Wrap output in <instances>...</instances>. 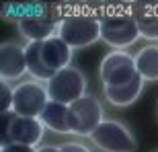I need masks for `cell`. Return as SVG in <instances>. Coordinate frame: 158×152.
Instances as JSON below:
<instances>
[{"label":"cell","mask_w":158,"mask_h":152,"mask_svg":"<svg viewBox=\"0 0 158 152\" xmlns=\"http://www.w3.org/2000/svg\"><path fill=\"white\" fill-rule=\"evenodd\" d=\"M70 115H72V134L76 136H93L94 129L105 121L101 103L90 95H84L76 103H72Z\"/></svg>","instance_id":"cell-8"},{"label":"cell","mask_w":158,"mask_h":152,"mask_svg":"<svg viewBox=\"0 0 158 152\" xmlns=\"http://www.w3.org/2000/svg\"><path fill=\"white\" fill-rule=\"evenodd\" d=\"M140 37L144 39H158V15H142L135 17Z\"/></svg>","instance_id":"cell-16"},{"label":"cell","mask_w":158,"mask_h":152,"mask_svg":"<svg viewBox=\"0 0 158 152\" xmlns=\"http://www.w3.org/2000/svg\"><path fill=\"white\" fill-rule=\"evenodd\" d=\"M41 53H43V60H45L47 68L52 72H56V74L60 70H64V68H70L72 47L64 39H60L58 35L47 41H41Z\"/></svg>","instance_id":"cell-11"},{"label":"cell","mask_w":158,"mask_h":152,"mask_svg":"<svg viewBox=\"0 0 158 152\" xmlns=\"http://www.w3.org/2000/svg\"><path fill=\"white\" fill-rule=\"evenodd\" d=\"M62 152H90L84 144H80V142H66V144H62Z\"/></svg>","instance_id":"cell-19"},{"label":"cell","mask_w":158,"mask_h":152,"mask_svg":"<svg viewBox=\"0 0 158 152\" xmlns=\"http://www.w3.org/2000/svg\"><path fill=\"white\" fill-rule=\"evenodd\" d=\"M49 101L60 103V105L70 107L72 103H76L86 95V78L80 72V68H64L53 76L52 80L45 82Z\"/></svg>","instance_id":"cell-3"},{"label":"cell","mask_w":158,"mask_h":152,"mask_svg":"<svg viewBox=\"0 0 158 152\" xmlns=\"http://www.w3.org/2000/svg\"><path fill=\"white\" fill-rule=\"evenodd\" d=\"M140 39L138 21L131 15H109L101 19V41L115 49H125Z\"/></svg>","instance_id":"cell-4"},{"label":"cell","mask_w":158,"mask_h":152,"mask_svg":"<svg viewBox=\"0 0 158 152\" xmlns=\"http://www.w3.org/2000/svg\"><path fill=\"white\" fill-rule=\"evenodd\" d=\"M138 74L144 80H158V45H146L134 56Z\"/></svg>","instance_id":"cell-15"},{"label":"cell","mask_w":158,"mask_h":152,"mask_svg":"<svg viewBox=\"0 0 158 152\" xmlns=\"http://www.w3.org/2000/svg\"><path fill=\"white\" fill-rule=\"evenodd\" d=\"M0 93H2V101H0V109H2V113L12 111V103H15V88H12L8 82L2 80V84H0Z\"/></svg>","instance_id":"cell-18"},{"label":"cell","mask_w":158,"mask_h":152,"mask_svg":"<svg viewBox=\"0 0 158 152\" xmlns=\"http://www.w3.org/2000/svg\"><path fill=\"white\" fill-rule=\"evenodd\" d=\"M0 74L4 82L19 80L25 74H29L25 45H19L17 41H4L0 45Z\"/></svg>","instance_id":"cell-9"},{"label":"cell","mask_w":158,"mask_h":152,"mask_svg":"<svg viewBox=\"0 0 158 152\" xmlns=\"http://www.w3.org/2000/svg\"><path fill=\"white\" fill-rule=\"evenodd\" d=\"M58 37L72 49H82L101 39V19L93 15H70L60 19Z\"/></svg>","instance_id":"cell-2"},{"label":"cell","mask_w":158,"mask_h":152,"mask_svg":"<svg viewBox=\"0 0 158 152\" xmlns=\"http://www.w3.org/2000/svg\"><path fill=\"white\" fill-rule=\"evenodd\" d=\"M37 152H62L60 146H53V144H45V146L37 148Z\"/></svg>","instance_id":"cell-21"},{"label":"cell","mask_w":158,"mask_h":152,"mask_svg":"<svg viewBox=\"0 0 158 152\" xmlns=\"http://www.w3.org/2000/svg\"><path fill=\"white\" fill-rule=\"evenodd\" d=\"M25 53H27V72L33 76V80L47 82L52 80L56 72H52L47 68L43 53H41V41H29L25 45Z\"/></svg>","instance_id":"cell-14"},{"label":"cell","mask_w":158,"mask_h":152,"mask_svg":"<svg viewBox=\"0 0 158 152\" xmlns=\"http://www.w3.org/2000/svg\"><path fill=\"white\" fill-rule=\"evenodd\" d=\"M39 121L47 129H53L58 134H72V115H70V107L66 105L49 101L47 107L43 109V113L39 115Z\"/></svg>","instance_id":"cell-13"},{"label":"cell","mask_w":158,"mask_h":152,"mask_svg":"<svg viewBox=\"0 0 158 152\" xmlns=\"http://www.w3.org/2000/svg\"><path fill=\"white\" fill-rule=\"evenodd\" d=\"M99 76L103 80V87H115L129 82L138 76L135 58L127 52H111L107 53L99 66Z\"/></svg>","instance_id":"cell-7"},{"label":"cell","mask_w":158,"mask_h":152,"mask_svg":"<svg viewBox=\"0 0 158 152\" xmlns=\"http://www.w3.org/2000/svg\"><path fill=\"white\" fill-rule=\"evenodd\" d=\"M90 140L103 152H135V148H138L131 132L123 123L113 121V119H105L94 129Z\"/></svg>","instance_id":"cell-6"},{"label":"cell","mask_w":158,"mask_h":152,"mask_svg":"<svg viewBox=\"0 0 158 152\" xmlns=\"http://www.w3.org/2000/svg\"><path fill=\"white\" fill-rule=\"evenodd\" d=\"M43 129L45 125L35 119V117H15L8 134V144H23V146L35 148L41 140H43ZM6 144V146H8Z\"/></svg>","instance_id":"cell-10"},{"label":"cell","mask_w":158,"mask_h":152,"mask_svg":"<svg viewBox=\"0 0 158 152\" xmlns=\"http://www.w3.org/2000/svg\"><path fill=\"white\" fill-rule=\"evenodd\" d=\"M12 15L17 19V27L21 35L29 41H47L58 35L60 21L47 15V6L43 4H19L12 6Z\"/></svg>","instance_id":"cell-1"},{"label":"cell","mask_w":158,"mask_h":152,"mask_svg":"<svg viewBox=\"0 0 158 152\" xmlns=\"http://www.w3.org/2000/svg\"><path fill=\"white\" fill-rule=\"evenodd\" d=\"M144 84H146V80L138 74L134 80H129V82L115 84V87H103V95H105V99L113 107H127L138 101V97L144 91Z\"/></svg>","instance_id":"cell-12"},{"label":"cell","mask_w":158,"mask_h":152,"mask_svg":"<svg viewBox=\"0 0 158 152\" xmlns=\"http://www.w3.org/2000/svg\"><path fill=\"white\" fill-rule=\"evenodd\" d=\"M17 113L15 111H6V113H0V129H2V136H0V144L6 146L8 144V134H10V128H12V121H15Z\"/></svg>","instance_id":"cell-17"},{"label":"cell","mask_w":158,"mask_h":152,"mask_svg":"<svg viewBox=\"0 0 158 152\" xmlns=\"http://www.w3.org/2000/svg\"><path fill=\"white\" fill-rule=\"evenodd\" d=\"M47 103H49L47 88L39 80H25L15 87L12 111L19 117H35V119H39V115L43 113Z\"/></svg>","instance_id":"cell-5"},{"label":"cell","mask_w":158,"mask_h":152,"mask_svg":"<svg viewBox=\"0 0 158 152\" xmlns=\"http://www.w3.org/2000/svg\"><path fill=\"white\" fill-rule=\"evenodd\" d=\"M0 152H37V148L23 146V144H8V146L0 148Z\"/></svg>","instance_id":"cell-20"}]
</instances>
